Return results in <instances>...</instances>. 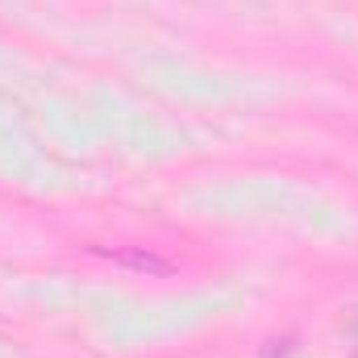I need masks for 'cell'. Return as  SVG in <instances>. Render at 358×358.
<instances>
[{
	"mask_svg": "<svg viewBox=\"0 0 358 358\" xmlns=\"http://www.w3.org/2000/svg\"><path fill=\"white\" fill-rule=\"evenodd\" d=\"M350 329H355V338H358V321H355V325H350Z\"/></svg>",
	"mask_w": 358,
	"mask_h": 358,
	"instance_id": "2",
	"label": "cell"
},
{
	"mask_svg": "<svg viewBox=\"0 0 358 358\" xmlns=\"http://www.w3.org/2000/svg\"><path fill=\"white\" fill-rule=\"evenodd\" d=\"M129 267H138V271H167V263L163 259H155V255H121Z\"/></svg>",
	"mask_w": 358,
	"mask_h": 358,
	"instance_id": "1",
	"label": "cell"
}]
</instances>
